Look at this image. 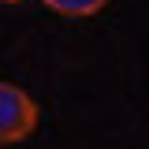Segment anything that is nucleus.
I'll use <instances>...</instances> for the list:
<instances>
[{
	"mask_svg": "<svg viewBox=\"0 0 149 149\" xmlns=\"http://www.w3.org/2000/svg\"><path fill=\"white\" fill-rule=\"evenodd\" d=\"M0 4H19V0H0Z\"/></svg>",
	"mask_w": 149,
	"mask_h": 149,
	"instance_id": "obj_3",
	"label": "nucleus"
},
{
	"mask_svg": "<svg viewBox=\"0 0 149 149\" xmlns=\"http://www.w3.org/2000/svg\"><path fill=\"white\" fill-rule=\"evenodd\" d=\"M37 127V104L26 90L0 82V146L26 142Z\"/></svg>",
	"mask_w": 149,
	"mask_h": 149,
	"instance_id": "obj_1",
	"label": "nucleus"
},
{
	"mask_svg": "<svg viewBox=\"0 0 149 149\" xmlns=\"http://www.w3.org/2000/svg\"><path fill=\"white\" fill-rule=\"evenodd\" d=\"M45 8H52L56 15H67V19H86V15H97L108 0H41Z\"/></svg>",
	"mask_w": 149,
	"mask_h": 149,
	"instance_id": "obj_2",
	"label": "nucleus"
}]
</instances>
